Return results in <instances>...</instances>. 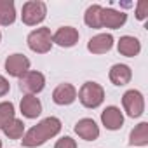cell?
<instances>
[{"instance_id": "3957f363", "label": "cell", "mask_w": 148, "mask_h": 148, "mask_svg": "<svg viewBox=\"0 0 148 148\" xmlns=\"http://www.w3.org/2000/svg\"><path fill=\"white\" fill-rule=\"evenodd\" d=\"M47 16V5L42 0H28L23 4L21 9V21L26 26H37L40 25Z\"/></svg>"}, {"instance_id": "9a60e30c", "label": "cell", "mask_w": 148, "mask_h": 148, "mask_svg": "<svg viewBox=\"0 0 148 148\" xmlns=\"http://www.w3.org/2000/svg\"><path fill=\"white\" fill-rule=\"evenodd\" d=\"M117 51L125 58H134L141 52V42L132 35H124L117 42Z\"/></svg>"}, {"instance_id": "5b68a950", "label": "cell", "mask_w": 148, "mask_h": 148, "mask_svg": "<svg viewBox=\"0 0 148 148\" xmlns=\"http://www.w3.org/2000/svg\"><path fill=\"white\" fill-rule=\"evenodd\" d=\"M45 87V77L42 71L37 70H28L23 77H19V89L25 94H32L37 96L38 92H42Z\"/></svg>"}, {"instance_id": "7a4b0ae2", "label": "cell", "mask_w": 148, "mask_h": 148, "mask_svg": "<svg viewBox=\"0 0 148 148\" xmlns=\"http://www.w3.org/2000/svg\"><path fill=\"white\" fill-rule=\"evenodd\" d=\"M77 98L82 103V106L94 110V108L103 105V101H105V89L98 82H86L79 89Z\"/></svg>"}, {"instance_id": "484cf974", "label": "cell", "mask_w": 148, "mask_h": 148, "mask_svg": "<svg viewBox=\"0 0 148 148\" xmlns=\"http://www.w3.org/2000/svg\"><path fill=\"white\" fill-rule=\"evenodd\" d=\"M0 148H2V139H0Z\"/></svg>"}, {"instance_id": "ac0fdd59", "label": "cell", "mask_w": 148, "mask_h": 148, "mask_svg": "<svg viewBox=\"0 0 148 148\" xmlns=\"http://www.w3.org/2000/svg\"><path fill=\"white\" fill-rule=\"evenodd\" d=\"M16 21V5L12 0H0V26H11Z\"/></svg>"}, {"instance_id": "9c48e42d", "label": "cell", "mask_w": 148, "mask_h": 148, "mask_svg": "<svg viewBox=\"0 0 148 148\" xmlns=\"http://www.w3.org/2000/svg\"><path fill=\"white\" fill-rule=\"evenodd\" d=\"M127 21V14L124 11H115L112 7H103L101 11V26L110 30H119Z\"/></svg>"}, {"instance_id": "277c9868", "label": "cell", "mask_w": 148, "mask_h": 148, "mask_svg": "<svg viewBox=\"0 0 148 148\" xmlns=\"http://www.w3.org/2000/svg\"><path fill=\"white\" fill-rule=\"evenodd\" d=\"M28 47L37 52V54H45L52 49V33L47 26H42V28H35L33 32L28 33Z\"/></svg>"}, {"instance_id": "5bb4252c", "label": "cell", "mask_w": 148, "mask_h": 148, "mask_svg": "<svg viewBox=\"0 0 148 148\" xmlns=\"http://www.w3.org/2000/svg\"><path fill=\"white\" fill-rule=\"evenodd\" d=\"M108 77H110V82H112L113 86L122 87V86H127V84L131 82V79H132V70H131L127 64L117 63V64H113V66L110 68Z\"/></svg>"}, {"instance_id": "7c38bea8", "label": "cell", "mask_w": 148, "mask_h": 148, "mask_svg": "<svg viewBox=\"0 0 148 148\" xmlns=\"http://www.w3.org/2000/svg\"><path fill=\"white\" fill-rule=\"evenodd\" d=\"M73 131H75L79 134V138L86 139V141H96L99 138V125L92 120V119H80L75 127H73Z\"/></svg>"}, {"instance_id": "d6986e66", "label": "cell", "mask_w": 148, "mask_h": 148, "mask_svg": "<svg viewBox=\"0 0 148 148\" xmlns=\"http://www.w3.org/2000/svg\"><path fill=\"white\" fill-rule=\"evenodd\" d=\"M101 11L103 7L99 4H92L86 9V14H84V23L89 26V28H94V30H99L103 28L101 26Z\"/></svg>"}, {"instance_id": "ffe728a7", "label": "cell", "mask_w": 148, "mask_h": 148, "mask_svg": "<svg viewBox=\"0 0 148 148\" xmlns=\"http://www.w3.org/2000/svg\"><path fill=\"white\" fill-rule=\"evenodd\" d=\"M0 129H2V132L9 139H21L25 136V124L19 119H12L11 122H7L5 125H2Z\"/></svg>"}, {"instance_id": "cb8c5ba5", "label": "cell", "mask_w": 148, "mask_h": 148, "mask_svg": "<svg viewBox=\"0 0 148 148\" xmlns=\"http://www.w3.org/2000/svg\"><path fill=\"white\" fill-rule=\"evenodd\" d=\"M9 89H11V84H9V80H7L5 77H2V75H0V98H2V96H5V94L9 92Z\"/></svg>"}, {"instance_id": "ba28073f", "label": "cell", "mask_w": 148, "mask_h": 148, "mask_svg": "<svg viewBox=\"0 0 148 148\" xmlns=\"http://www.w3.org/2000/svg\"><path fill=\"white\" fill-rule=\"evenodd\" d=\"M79 38H80L79 30L73 26H61L52 33V44H56L59 47H66V49L77 45Z\"/></svg>"}, {"instance_id": "603a6c76", "label": "cell", "mask_w": 148, "mask_h": 148, "mask_svg": "<svg viewBox=\"0 0 148 148\" xmlns=\"http://www.w3.org/2000/svg\"><path fill=\"white\" fill-rule=\"evenodd\" d=\"M54 148H77V141L73 138H70V136H63V138H59L56 141Z\"/></svg>"}, {"instance_id": "44dd1931", "label": "cell", "mask_w": 148, "mask_h": 148, "mask_svg": "<svg viewBox=\"0 0 148 148\" xmlns=\"http://www.w3.org/2000/svg\"><path fill=\"white\" fill-rule=\"evenodd\" d=\"M12 119H16L14 105L11 101H2L0 103V127L5 125L7 122H11Z\"/></svg>"}, {"instance_id": "4fadbf2b", "label": "cell", "mask_w": 148, "mask_h": 148, "mask_svg": "<svg viewBox=\"0 0 148 148\" xmlns=\"http://www.w3.org/2000/svg\"><path fill=\"white\" fill-rule=\"evenodd\" d=\"M113 47V37L110 33H98L89 38L87 51L92 54H106Z\"/></svg>"}, {"instance_id": "7402d4cb", "label": "cell", "mask_w": 148, "mask_h": 148, "mask_svg": "<svg viewBox=\"0 0 148 148\" xmlns=\"http://www.w3.org/2000/svg\"><path fill=\"white\" fill-rule=\"evenodd\" d=\"M148 18V2L146 0H139L136 4V19L145 21Z\"/></svg>"}, {"instance_id": "e0dca14e", "label": "cell", "mask_w": 148, "mask_h": 148, "mask_svg": "<svg viewBox=\"0 0 148 148\" xmlns=\"http://www.w3.org/2000/svg\"><path fill=\"white\" fill-rule=\"evenodd\" d=\"M131 146H146L148 145V122H139L129 134Z\"/></svg>"}, {"instance_id": "6da1fadb", "label": "cell", "mask_w": 148, "mask_h": 148, "mask_svg": "<svg viewBox=\"0 0 148 148\" xmlns=\"http://www.w3.org/2000/svg\"><path fill=\"white\" fill-rule=\"evenodd\" d=\"M61 132V120L58 117H45L44 120H40L37 125L30 127L21 143L25 148H37V146H42L45 145L51 138L58 136Z\"/></svg>"}, {"instance_id": "2e32d148", "label": "cell", "mask_w": 148, "mask_h": 148, "mask_svg": "<svg viewBox=\"0 0 148 148\" xmlns=\"http://www.w3.org/2000/svg\"><path fill=\"white\" fill-rule=\"evenodd\" d=\"M19 110L23 113V117L26 119H37L40 113H42V103L37 96H32V94H25L21 98V103H19Z\"/></svg>"}, {"instance_id": "30bf717a", "label": "cell", "mask_w": 148, "mask_h": 148, "mask_svg": "<svg viewBox=\"0 0 148 148\" xmlns=\"http://www.w3.org/2000/svg\"><path fill=\"white\" fill-rule=\"evenodd\" d=\"M101 124L108 131H119L124 125V113L120 112L119 106H106L101 112Z\"/></svg>"}, {"instance_id": "8992f818", "label": "cell", "mask_w": 148, "mask_h": 148, "mask_svg": "<svg viewBox=\"0 0 148 148\" xmlns=\"http://www.w3.org/2000/svg\"><path fill=\"white\" fill-rule=\"evenodd\" d=\"M122 106L131 119H138L145 112V96L138 89H129L122 96Z\"/></svg>"}, {"instance_id": "8fae6325", "label": "cell", "mask_w": 148, "mask_h": 148, "mask_svg": "<svg viewBox=\"0 0 148 148\" xmlns=\"http://www.w3.org/2000/svg\"><path fill=\"white\" fill-rule=\"evenodd\" d=\"M75 99H77V89H75V86H71L68 82L59 84L52 91V101L56 105H59V106H68Z\"/></svg>"}, {"instance_id": "d4e9b609", "label": "cell", "mask_w": 148, "mask_h": 148, "mask_svg": "<svg viewBox=\"0 0 148 148\" xmlns=\"http://www.w3.org/2000/svg\"><path fill=\"white\" fill-rule=\"evenodd\" d=\"M0 42H2V32H0Z\"/></svg>"}, {"instance_id": "52a82bcc", "label": "cell", "mask_w": 148, "mask_h": 148, "mask_svg": "<svg viewBox=\"0 0 148 148\" xmlns=\"http://www.w3.org/2000/svg\"><path fill=\"white\" fill-rule=\"evenodd\" d=\"M30 59L25 56V54H19V52H14L11 54L7 59H5V71H7V75L11 77H23L25 73L30 70Z\"/></svg>"}]
</instances>
